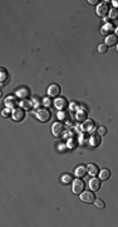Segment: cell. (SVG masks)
<instances>
[{
  "mask_svg": "<svg viewBox=\"0 0 118 227\" xmlns=\"http://www.w3.org/2000/svg\"><path fill=\"white\" fill-rule=\"evenodd\" d=\"M110 9H109V4L108 2H103L100 4H98L97 7V15L100 17V18H105L108 14H109Z\"/></svg>",
  "mask_w": 118,
  "mask_h": 227,
  "instance_id": "cell-1",
  "label": "cell"
},
{
  "mask_svg": "<svg viewBox=\"0 0 118 227\" xmlns=\"http://www.w3.org/2000/svg\"><path fill=\"white\" fill-rule=\"evenodd\" d=\"M35 118H37L39 121H42V123H47V121L50 120L52 115H50V111H49V110L42 108V110H38V111L35 112Z\"/></svg>",
  "mask_w": 118,
  "mask_h": 227,
  "instance_id": "cell-2",
  "label": "cell"
},
{
  "mask_svg": "<svg viewBox=\"0 0 118 227\" xmlns=\"http://www.w3.org/2000/svg\"><path fill=\"white\" fill-rule=\"evenodd\" d=\"M60 92H62V88L57 83H53L48 87V96H50V97H59Z\"/></svg>",
  "mask_w": 118,
  "mask_h": 227,
  "instance_id": "cell-3",
  "label": "cell"
},
{
  "mask_svg": "<svg viewBox=\"0 0 118 227\" xmlns=\"http://www.w3.org/2000/svg\"><path fill=\"white\" fill-rule=\"evenodd\" d=\"M84 187H85V184H84V182L83 180H80V179H75V180H73V193H75V194H80L83 191H84Z\"/></svg>",
  "mask_w": 118,
  "mask_h": 227,
  "instance_id": "cell-4",
  "label": "cell"
},
{
  "mask_svg": "<svg viewBox=\"0 0 118 227\" xmlns=\"http://www.w3.org/2000/svg\"><path fill=\"white\" fill-rule=\"evenodd\" d=\"M12 116L14 119V121H23L24 118H25V114H24V110L20 108V107H17L13 110V114H12Z\"/></svg>",
  "mask_w": 118,
  "mask_h": 227,
  "instance_id": "cell-5",
  "label": "cell"
},
{
  "mask_svg": "<svg viewBox=\"0 0 118 227\" xmlns=\"http://www.w3.org/2000/svg\"><path fill=\"white\" fill-rule=\"evenodd\" d=\"M80 199L85 203H93L94 202V193L93 192H89V191H83L80 193Z\"/></svg>",
  "mask_w": 118,
  "mask_h": 227,
  "instance_id": "cell-6",
  "label": "cell"
},
{
  "mask_svg": "<svg viewBox=\"0 0 118 227\" xmlns=\"http://www.w3.org/2000/svg\"><path fill=\"white\" fill-rule=\"evenodd\" d=\"M100 143H102V136H100L98 133H95V134H92V135H90V138H89V144H90L93 148L99 147V145H100Z\"/></svg>",
  "mask_w": 118,
  "mask_h": 227,
  "instance_id": "cell-7",
  "label": "cell"
},
{
  "mask_svg": "<svg viewBox=\"0 0 118 227\" xmlns=\"http://www.w3.org/2000/svg\"><path fill=\"white\" fill-rule=\"evenodd\" d=\"M54 105H55V107H57L58 110H64V108H67V106H68V101H67V98H64V97H57L55 101H54Z\"/></svg>",
  "mask_w": 118,
  "mask_h": 227,
  "instance_id": "cell-8",
  "label": "cell"
},
{
  "mask_svg": "<svg viewBox=\"0 0 118 227\" xmlns=\"http://www.w3.org/2000/svg\"><path fill=\"white\" fill-rule=\"evenodd\" d=\"M52 133H53L54 136L62 135V134L64 133V126H63V124H62V123H55V124H53V126H52Z\"/></svg>",
  "mask_w": 118,
  "mask_h": 227,
  "instance_id": "cell-9",
  "label": "cell"
},
{
  "mask_svg": "<svg viewBox=\"0 0 118 227\" xmlns=\"http://www.w3.org/2000/svg\"><path fill=\"white\" fill-rule=\"evenodd\" d=\"M95 128V124H94V121L92 120V119H88V120H85L84 123H83V125H82V129L85 131V133H90V131H93V129Z\"/></svg>",
  "mask_w": 118,
  "mask_h": 227,
  "instance_id": "cell-10",
  "label": "cell"
},
{
  "mask_svg": "<svg viewBox=\"0 0 118 227\" xmlns=\"http://www.w3.org/2000/svg\"><path fill=\"white\" fill-rule=\"evenodd\" d=\"M5 105H7V107H9V108H17L18 101H17V98H15L14 96H8V97L5 98Z\"/></svg>",
  "mask_w": 118,
  "mask_h": 227,
  "instance_id": "cell-11",
  "label": "cell"
},
{
  "mask_svg": "<svg viewBox=\"0 0 118 227\" xmlns=\"http://www.w3.org/2000/svg\"><path fill=\"white\" fill-rule=\"evenodd\" d=\"M89 188L93 191V192H97L99 188H100V179L98 178H92L89 180Z\"/></svg>",
  "mask_w": 118,
  "mask_h": 227,
  "instance_id": "cell-12",
  "label": "cell"
},
{
  "mask_svg": "<svg viewBox=\"0 0 118 227\" xmlns=\"http://www.w3.org/2000/svg\"><path fill=\"white\" fill-rule=\"evenodd\" d=\"M117 42H118V37H117L115 34H108V36L105 37V44H107L108 47L115 46Z\"/></svg>",
  "mask_w": 118,
  "mask_h": 227,
  "instance_id": "cell-13",
  "label": "cell"
},
{
  "mask_svg": "<svg viewBox=\"0 0 118 227\" xmlns=\"http://www.w3.org/2000/svg\"><path fill=\"white\" fill-rule=\"evenodd\" d=\"M98 165L97 164H94V163H90V164H88V167H87V172H88V174L89 175H92V177H95L97 174H98Z\"/></svg>",
  "mask_w": 118,
  "mask_h": 227,
  "instance_id": "cell-14",
  "label": "cell"
},
{
  "mask_svg": "<svg viewBox=\"0 0 118 227\" xmlns=\"http://www.w3.org/2000/svg\"><path fill=\"white\" fill-rule=\"evenodd\" d=\"M74 174L77 175V178L84 177V175L87 174V167H84V165H78V167L75 168V170H74Z\"/></svg>",
  "mask_w": 118,
  "mask_h": 227,
  "instance_id": "cell-15",
  "label": "cell"
},
{
  "mask_svg": "<svg viewBox=\"0 0 118 227\" xmlns=\"http://www.w3.org/2000/svg\"><path fill=\"white\" fill-rule=\"evenodd\" d=\"M114 30V27H113V24L112 23H107V24H104L103 27H102V29H100V32H102V34L103 36H108V33H112Z\"/></svg>",
  "mask_w": 118,
  "mask_h": 227,
  "instance_id": "cell-16",
  "label": "cell"
},
{
  "mask_svg": "<svg viewBox=\"0 0 118 227\" xmlns=\"http://www.w3.org/2000/svg\"><path fill=\"white\" fill-rule=\"evenodd\" d=\"M75 119H77L78 121H85V120H87V114H85V111L78 110V111L75 112Z\"/></svg>",
  "mask_w": 118,
  "mask_h": 227,
  "instance_id": "cell-17",
  "label": "cell"
},
{
  "mask_svg": "<svg viewBox=\"0 0 118 227\" xmlns=\"http://www.w3.org/2000/svg\"><path fill=\"white\" fill-rule=\"evenodd\" d=\"M109 177H110L109 169H102L99 172V179L100 180H107V179H109Z\"/></svg>",
  "mask_w": 118,
  "mask_h": 227,
  "instance_id": "cell-18",
  "label": "cell"
},
{
  "mask_svg": "<svg viewBox=\"0 0 118 227\" xmlns=\"http://www.w3.org/2000/svg\"><path fill=\"white\" fill-rule=\"evenodd\" d=\"M98 52H99V53H102V54L107 53V52H108V46H107L105 43L99 44V46H98Z\"/></svg>",
  "mask_w": 118,
  "mask_h": 227,
  "instance_id": "cell-19",
  "label": "cell"
},
{
  "mask_svg": "<svg viewBox=\"0 0 118 227\" xmlns=\"http://www.w3.org/2000/svg\"><path fill=\"white\" fill-rule=\"evenodd\" d=\"M88 139H89V136H88V134L84 131V133L79 136V143H80V144H85V143H88Z\"/></svg>",
  "mask_w": 118,
  "mask_h": 227,
  "instance_id": "cell-20",
  "label": "cell"
},
{
  "mask_svg": "<svg viewBox=\"0 0 118 227\" xmlns=\"http://www.w3.org/2000/svg\"><path fill=\"white\" fill-rule=\"evenodd\" d=\"M62 182H63L64 184H68V183L73 182V178H72V175H70V174H64V175L62 177Z\"/></svg>",
  "mask_w": 118,
  "mask_h": 227,
  "instance_id": "cell-21",
  "label": "cell"
},
{
  "mask_svg": "<svg viewBox=\"0 0 118 227\" xmlns=\"http://www.w3.org/2000/svg\"><path fill=\"white\" fill-rule=\"evenodd\" d=\"M93 203H94V206H95L97 208H100V209H103V208L105 207L104 202H103L102 199H99V198H98V199H94V202H93Z\"/></svg>",
  "mask_w": 118,
  "mask_h": 227,
  "instance_id": "cell-22",
  "label": "cell"
},
{
  "mask_svg": "<svg viewBox=\"0 0 118 227\" xmlns=\"http://www.w3.org/2000/svg\"><path fill=\"white\" fill-rule=\"evenodd\" d=\"M107 131H108V130H107V128H105V126H103V125H102V126H98V129H97V133H98L100 136H104V135L107 134Z\"/></svg>",
  "mask_w": 118,
  "mask_h": 227,
  "instance_id": "cell-23",
  "label": "cell"
},
{
  "mask_svg": "<svg viewBox=\"0 0 118 227\" xmlns=\"http://www.w3.org/2000/svg\"><path fill=\"white\" fill-rule=\"evenodd\" d=\"M109 18L110 19H115V18H118V9H115V8H113V9H110V12H109Z\"/></svg>",
  "mask_w": 118,
  "mask_h": 227,
  "instance_id": "cell-24",
  "label": "cell"
},
{
  "mask_svg": "<svg viewBox=\"0 0 118 227\" xmlns=\"http://www.w3.org/2000/svg\"><path fill=\"white\" fill-rule=\"evenodd\" d=\"M17 95H18V96H22V97H24V96L29 95V90H28V88H23V90H19V91H17Z\"/></svg>",
  "mask_w": 118,
  "mask_h": 227,
  "instance_id": "cell-25",
  "label": "cell"
},
{
  "mask_svg": "<svg viewBox=\"0 0 118 227\" xmlns=\"http://www.w3.org/2000/svg\"><path fill=\"white\" fill-rule=\"evenodd\" d=\"M0 72H2V82H4L7 80V77H8V71L4 67H2L0 68Z\"/></svg>",
  "mask_w": 118,
  "mask_h": 227,
  "instance_id": "cell-26",
  "label": "cell"
},
{
  "mask_svg": "<svg viewBox=\"0 0 118 227\" xmlns=\"http://www.w3.org/2000/svg\"><path fill=\"white\" fill-rule=\"evenodd\" d=\"M12 111H10V108L9 107H7L5 110H3V112H2V115H3V118H9L10 115H12Z\"/></svg>",
  "mask_w": 118,
  "mask_h": 227,
  "instance_id": "cell-27",
  "label": "cell"
},
{
  "mask_svg": "<svg viewBox=\"0 0 118 227\" xmlns=\"http://www.w3.org/2000/svg\"><path fill=\"white\" fill-rule=\"evenodd\" d=\"M33 105H32V102L30 101H28V100H23L22 101V107H24V108H30Z\"/></svg>",
  "mask_w": 118,
  "mask_h": 227,
  "instance_id": "cell-28",
  "label": "cell"
},
{
  "mask_svg": "<svg viewBox=\"0 0 118 227\" xmlns=\"http://www.w3.org/2000/svg\"><path fill=\"white\" fill-rule=\"evenodd\" d=\"M75 143H77V140H75V139H68L67 148H74V147H75Z\"/></svg>",
  "mask_w": 118,
  "mask_h": 227,
  "instance_id": "cell-29",
  "label": "cell"
},
{
  "mask_svg": "<svg viewBox=\"0 0 118 227\" xmlns=\"http://www.w3.org/2000/svg\"><path fill=\"white\" fill-rule=\"evenodd\" d=\"M43 105H45V106H49V105H50V100H49V98H45V100L43 101Z\"/></svg>",
  "mask_w": 118,
  "mask_h": 227,
  "instance_id": "cell-30",
  "label": "cell"
},
{
  "mask_svg": "<svg viewBox=\"0 0 118 227\" xmlns=\"http://www.w3.org/2000/svg\"><path fill=\"white\" fill-rule=\"evenodd\" d=\"M112 4H113V5H114V8L117 9V7H118V0H113Z\"/></svg>",
  "mask_w": 118,
  "mask_h": 227,
  "instance_id": "cell-31",
  "label": "cell"
},
{
  "mask_svg": "<svg viewBox=\"0 0 118 227\" xmlns=\"http://www.w3.org/2000/svg\"><path fill=\"white\" fill-rule=\"evenodd\" d=\"M89 4H92V5H94V4H97V3H99V2H97V0H90V2H88Z\"/></svg>",
  "mask_w": 118,
  "mask_h": 227,
  "instance_id": "cell-32",
  "label": "cell"
},
{
  "mask_svg": "<svg viewBox=\"0 0 118 227\" xmlns=\"http://www.w3.org/2000/svg\"><path fill=\"white\" fill-rule=\"evenodd\" d=\"M115 36H117V37H118V27H117V28H115Z\"/></svg>",
  "mask_w": 118,
  "mask_h": 227,
  "instance_id": "cell-33",
  "label": "cell"
},
{
  "mask_svg": "<svg viewBox=\"0 0 118 227\" xmlns=\"http://www.w3.org/2000/svg\"><path fill=\"white\" fill-rule=\"evenodd\" d=\"M117 52H118V44H117Z\"/></svg>",
  "mask_w": 118,
  "mask_h": 227,
  "instance_id": "cell-34",
  "label": "cell"
}]
</instances>
